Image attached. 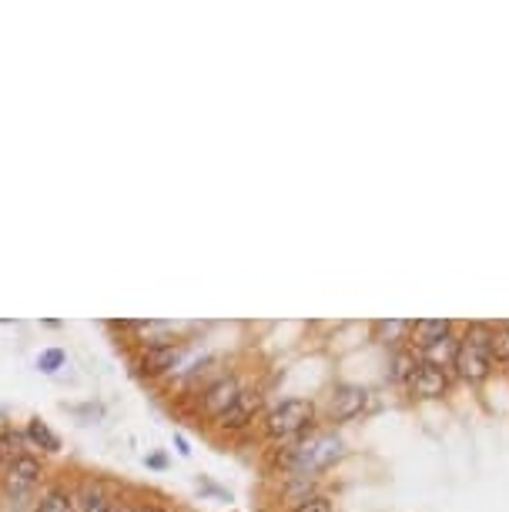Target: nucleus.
I'll list each match as a JSON object with an SVG mask.
<instances>
[{
	"mask_svg": "<svg viewBox=\"0 0 509 512\" xmlns=\"http://www.w3.org/2000/svg\"><path fill=\"white\" fill-rule=\"evenodd\" d=\"M449 335H453V322H446V318H416V322H409L406 342L412 345V352H426Z\"/></svg>",
	"mask_w": 509,
	"mask_h": 512,
	"instance_id": "nucleus-11",
	"label": "nucleus"
},
{
	"mask_svg": "<svg viewBox=\"0 0 509 512\" xmlns=\"http://www.w3.org/2000/svg\"><path fill=\"white\" fill-rule=\"evenodd\" d=\"M288 512H335L332 509V499L329 496H319V492H309V496H302L295 502Z\"/></svg>",
	"mask_w": 509,
	"mask_h": 512,
	"instance_id": "nucleus-19",
	"label": "nucleus"
},
{
	"mask_svg": "<svg viewBox=\"0 0 509 512\" xmlns=\"http://www.w3.org/2000/svg\"><path fill=\"white\" fill-rule=\"evenodd\" d=\"M372 335H376V342H382V345H396V342H406L409 338V322H386V318H382V322H376L372 325Z\"/></svg>",
	"mask_w": 509,
	"mask_h": 512,
	"instance_id": "nucleus-16",
	"label": "nucleus"
},
{
	"mask_svg": "<svg viewBox=\"0 0 509 512\" xmlns=\"http://www.w3.org/2000/svg\"><path fill=\"white\" fill-rule=\"evenodd\" d=\"M416 362H419L416 352H396V355H392V379L402 385V382H406V375L416 369Z\"/></svg>",
	"mask_w": 509,
	"mask_h": 512,
	"instance_id": "nucleus-20",
	"label": "nucleus"
},
{
	"mask_svg": "<svg viewBox=\"0 0 509 512\" xmlns=\"http://www.w3.org/2000/svg\"><path fill=\"white\" fill-rule=\"evenodd\" d=\"M175 449H178V456H191V449H188V439L181 436V432H175Z\"/></svg>",
	"mask_w": 509,
	"mask_h": 512,
	"instance_id": "nucleus-24",
	"label": "nucleus"
},
{
	"mask_svg": "<svg viewBox=\"0 0 509 512\" xmlns=\"http://www.w3.org/2000/svg\"><path fill=\"white\" fill-rule=\"evenodd\" d=\"M278 466L292 476H319V472L332 469L342 459V439L335 432L315 429L309 436L278 446Z\"/></svg>",
	"mask_w": 509,
	"mask_h": 512,
	"instance_id": "nucleus-1",
	"label": "nucleus"
},
{
	"mask_svg": "<svg viewBox=\"0 0 509 512\" xmlns=\"http://www.w3.org/2000/svg\"><path fill=\"white\" fill-rule=\"evenodd\" d=\"M422 362H429V365H436V369H453V359H456V335H449L443 338V342H436L432 349H426L419 355Z\"/></svg>",
	"mask_w": 509,
	"mask_h": 512,
	"instance_id": "nucleus-15",
	"label": "nucleus"
},
{
	"mask_svg": "<svg viewBox=\"0 0 509 512\" xmlns=\"http://www.w3.org/2000/svg\"><path fill=\"white\" fill-rule=\"evenodd\" d=\"M369 389L362 385H352V382H339L332 385L329 395H325V419L329 422H352L359 419L362 412L369 409Z\"/></svg>",
	"mask_w": 509,
	"mask_h": 512,
	"instance_id": "nucleus-7",
	"label": "nucleus"
},
{
	"mask_svg": "<svg viewBox=\"0 0 509 512\" xmlns=\"http://www.w3.org/2000/svg\"><path fill=\"white\" fill-rule=\"evenodd\" d=\"M31 512H78V499H74V486L54 479L41 489V496L34 499Z\"/></svg>",
	"mask_w": 509,
	"mask_h": 512,
	"instance_id": "nucleus-12",
	"label": "nucleus"
},
{
	"mask_svg": "<svg viewBox=\"0 0 509 512\" xmlns=\"http://www.w3.org/2000/svg\"><path fill=\"white\" fill-rule=\"evenodd\" d=\"M262 409H265L262 389H242V395L215 419V429L225 432V436H242L255 422H262Z\"/></svg>",
	"mask_w": 509,
	"mask_h": 512,
	"instance_id": "nucleus-6",
	"label": "nucleus"
},
{
	"mask_svg": "<svg viewBox=\"0 0 509 512\" xmlns=\"http://www.w3.org/2000/svg\"><path fill=\"white\" fill-rule=\"evenodd\" d=\"M453 372L469 385L489 379V372H493V325L473 322L456 338Z\"/></svg>",
	"mask_w": 509,
	"mask_h": 512,
	"instance_id": "nucleus-4",
	"label": "nucleus"
},
{
	"mask_svg": "<svg viewBox=\"0 0 509 512\" xmlns=\"http://www.w3.org/2000/svg\"><path fill=\"white\" fill-rule=\"evenodd\" d=\"M493 362L509 365V322L493 325Z\"/></svg>",
	"mask_w": 509,
	"mask_h": 512,
	"instance_id": "nucleus-18",
	"label": "nucleus"
},
{
	"mask_svg": "<svg viewBox=\"0 0 509 512\" xmlns=\"http://www.w3.org/2000/svg\"><path fill=\"white\" fill-rule=\"evenodd\" d=\"M47 486V462L37 452H24L0 469V502L7 512H31L34 499Z\"/></svg>",
	"mask_w": 509,
	"mask_h": 512,
	"instance_id": "nucleus-2",
	"label": "nucleus"
},
{
	"mask_svg": "<svg viewBox=\"0 0 509 512\" xmlns=\"http://www.w3.org/2000/svg\"><path fill=\"white\" fill-rule=\"evenodd\" d=\"M181 359H185V338L171 345H148V349L134 352V375L144 382H158L168 375L181 372Z\"/></svg>",
	"mask_w": 509,
	"mask_h": 512,
	"instance_id": "nucleus-5",
	"label": "nucleus"
},
{
	"mask_svg": "<svg viewBox=\"0 0 509 512\" xmlns=\"http://www.w3.org/2000/svg\"><path fill=\"white\" fill-rule=\"evenodd\" d=\"M242 389H245L242 379H238V375H228L225 372L222 379H215V382L208 385V389L198 392V412L205 415V419L215 422L218 415H222L228 405H232L238 395H242Z\"/></svg>",
	"mask_w": 509,
	"mask_h": 512,
	"instance_id": "nucleus-8",
	"label": "nucleus"
},
{
	"mask_svg": "<svg viewBox=\"0 0 509 512\" xmlns=\"http://www.w3.org/2000/svg\"><path fill=\"white\" fill-rule=\"evenodd\" d=\"M134 512H171L168 506H161V502L155 499H138V506H134Z\"/></svg>",
	"mask_w": 509,
	"mask_h": 512,
	"instance_id": "nucleus-23",
	"label": "nucleus"
},
{
	"mask_svg": "<svg viewBox=\"0 0 509 512\" xmlns=\"http://www.w3.org/2000/svg\"><path fill=\"white\" fill-rule=\"evenodd\" d=\"M37 372L41 375H57L61 369H67V352L57 349V345H51V349H41V355L34 359Z\"/></svg>",
	"mask_w": 509,
	"mask_h": 512,
	"instance_id": "nucleus-17",
	"label": "nucleus"
},
{
	"mask_svg": "<svg viewBox=\"0 0 509 512\" xmlns=\"http://www.w3.org/2000/svg\"><path fill=\"white\" fill-rule=\"evenodd\" d=\"M27 449L24 429H14V425H0V469L11 466L14 459H21Z\"/></svg>",
	"mask_w": 509,
	"mask_h": 512,
	"instance_id": "nucleus-14",
	"label": "nucleus"
},
{
	"mask_svg": "<svg viewBox=\"0 0 509 512\" xmlns=\"http://www.w3.org/2000/svg\"><path fill=\"white\" fill-rule=\"evenodd\" d=\"M24 439H27V449L37 452V456H61L64 452V442L61 436L51 429V422L41 419V415H31V419L24 422Z\"/></svg>",
	"mask_w": 509,
	"mask_h": 512,
	"instance_id": "nucleus-10",
	"label": "nucleus"
},
{
	"mask_svg": "<svg viewBox=\"0 0 509 512\" xmlns=\"http://www.w3.org/2000/svg\"><path fill=\"white\" fill-rule=\"evenodd\" d=\"M402 389H406L412 399H443L449 392V375L443 369H436V365L429 362H416V369L406 375V382H402Z\"/></svg>",
	"mask_w": 509,
	"mask_h": 512,
	"instance_id": "nucleus-9",
	"label": "nucleus"
},
{
	"mask_svg": "<svg viewBox=\"0 0 509 512\" xmlns=\"http://www.w3.org/2000/svg\"><path fill=\"white\" fill-rule=\"evenodd\" d=\"M74 499H78V512H111V492L98 479H88L74 489Z\"/></svg>",
	"mask_w": 509,
	"mask_h": 512,
	"instance_id": "nucleus-13",
	"label": "nucleus"
},
{
	"mask_svg": "<svg viewBox=\"0 0 509 512\" xmlns=\"http://www.w3.org/2000/svg\"><path fill=\"white\" fill-rule=\"evenodd\" d=\"M144 466H148V469H168V456H165V452H151V456H144Z\"/></svg>",
	"mask_w": 509,
	"mask_h": 512,
	"instance_id": "nucleus-22",
	"label": "nucleus"
},
{
	"mask_svg": "<svg viewBox=\"0 0 509 512\" xmlns=\"http://www.w3.org/2000/svg\"><path fill=\"white\" fill-rule=\"evenodd\" d=\"M315 422H319V409L312 399H282L262 412V436L275 446H288V442L315 432Z\"/></svg>",
	"mask_w": 509,
	"mask_h": 512,
	"instance_id": "nucleus-3",
	"label": "nucleus"
},
{
	"mask_svg": "<svg viewBox=\"0 0 509 512\" xmlns=\"http://www.w3.org/2000/svg\"><path fill=\"white\" fill-rule=\"evenodd\" d=\"M134 506H138V499H128V496H121V492H111V512H134Z\"/></svg>",
	"mask_w": 509,
	"mask_h": 512,
	"instance_id": "nucleus-21",
	"label": "nucleus"
}]
</instances>
